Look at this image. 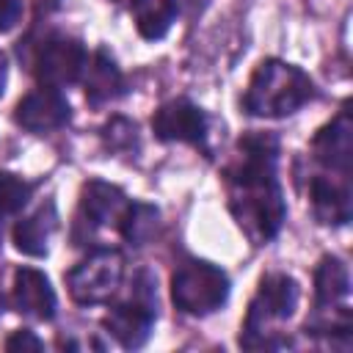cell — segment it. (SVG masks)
Masks as SVG:
<instances>
[{"label":"cell","instance_id":"cell-20","mask_svg":"<svg viewBox=\"0 0 353 353\" xmlns=\"http://www.w3.org/2000/svg\"><path fill=\"white\" fill-rule=\"evenodd\" d=\"M105 141L113 149H130V146H135V124H130L124 119H113L105 127Z\"/></svg>","mask_w":353,"mask_h":353},{"label":"cell","instance_id":"cell-8","mask_svg":"<svg viewBox=\"0 0 353 353\" xmlns=\"http://www.w3.org/2000/svg\"><path fill=\"white\" fill-rule=\"evenodd\" d=\"M69 119H72V108L66 97L58 88H47V85L25 94L14 110V121L22 130L36 132V135L61 130L63 124H69Z\"/></svg>","mask_w":353,"mask_h":353},{"label":"cell","instance_id":"cell-13","mask_svg":"<svg viewBox=\"0 0 353 353\" xmlns=\"http://www.w3.org/2000/svg\"><path fill=\"white\" fill-rule=\"evenodd\" d=\"M83 88H85V99L91 105H108V102H116L127 85H124V74L121 69L116 66V61L105 52V50H97L85 66H83Z\"/></svg>","mask_w":353,"mask_h":353},{"label":"cell","instance_id":"cell-2","mask_svg":"<svg viewBox=\"0 0 353 353\" xmlns=\"http://www.w3.org/2000/svg\"><path fill=\"white\" fill-rule=\"evenodd\" d=\"M312 97L314 83L303 69L279 58H268L254 69L243 97V108L245 113L259 119H281L303 108Z\"/></svg>","mask_w":353,"mask_h":353},{"label":"cell","instance_id":"cell-7","mask_svg":"<svg viewBox=\"0 0 353 353\" xmlns=\"http://www.w3.org/2000/svg\"><path fill=\"white\" fill-rule=\"evenodd\" d=\"M85 61H88V52H85L83 41L55 33V36H47L41 41L36 61H33V72H36L41 85L63 88V85L80 80Z\"/></svg>","mask_w":353,"mask_h":353},{"label":"cell","instance_id":"cell-18","mask_svg":"<svg viewBox=\"0 0 353 353\" xmlns=\"http://www.w3.org/2000/svg\"><path fill=\"white\" fill-rule=\"evenodd\" d=\"M160 226V210L152 207V204H143V201H130L121 223H119V232L127 243L132 245H143L154 237Z\"/></svg>","mask_w":353,"mask_h":353},{"label":"cell","instance_id":"cell-9","mask_svg":"<svg viewBox=\"0 0 353 353\" xmlns=\"http://www.w3.org/2000/svg\"><path fill=\"white\" fill-rule=\"evenodd\" d=\"M152 132L160 141L179 143H204L207 138V116L190 99H171L160 105L152 116Z\"/></svg>","mask_w":353,"mask_h":353},{"label":"cell","instance_id":"cell-10","mask_svg":"<svg viewBox=\"0 0 353 353\" xmlns=\"http://www.w3.org/2000/svg\"><path fill=\"white\" fill-rule=\"evenodd\" d=\"M14 306L19 314L30 317V320H52L55 309H58V298L55 290L50 284V279L36 270V268H19L14 273Z\"/></svg>","mask_w":353,"mask_h":353},{"label":"cell","instance_id":"cell-21","mask_svg":"<svg viewBox=\"0 0 353 353\" xmlns=\"http://www.w3.org/2000/svg\"><path fill=\"white\" fill-rule=\"evenodd\" d=\"M41 347H44V342H41L33 331H28V328L14 331V334L6 339V350H41Z\"/></svg>","mask_w":353,"mask_h":353},{"label":"cell","instance_id":"cell-22","mask_svg":"<svg viewBox=\"0 0 353 353\" xmlns=\"http://www.w3.org/2000/svg\"><path fill=\"white\" fill-rule=\"evenodd\" d=\"M22 17V6L19 0H0V33L11 30Z\"/></svg>","mask_w":353,"mask_h":353},{"label":"cell","instance_id":"cell-11","mask_svg":"<svg viewBox=\"0 0 353 353\" xmlns=\"http://www.w3.org/2000/svg\"><path fill=\"white\" fill-rule=\"evenodd\" d=\"M312 152L325 168L339 171L342 176L350 174V163H353V121H350L347 108L314 135Z\"/></svg>","mask_w":353,"mask_h":353},{"label":"cell","instance_id":"cell-19","mask_svg":"<svg viewBox=\"0 0 353 353\" xmlns=\"http://www.w3.org/2000/svg\"><path fill=\"white\" fill-rule=\"evenodd\" d=\"M30 199V185L11 174V171H0V218L19 212Z\"/></svg>","mask_w":353,"mask_h":353},{"label":"cell","instance_id":"cell-16","mask_svg":"<svg viewBox=\"0 0 353 353\" xmlns=\"http://www.w3.org/2000/svg\"><path fill=\"white\" fill-rule=\"evenodd\" d=\"M130 11L138 33L146 41H157L171 30L179 14V6L176 0H130Z\"/></svg>","mask_w":353,"mask_h":353},{"label":"cell","instance_id":"cell-14","mask_svg":"<svg viewBox=\"0 0 353 353\" xmlns=\"http://www.w3.org/2000/svg\"><path fill=\"white\" fill-rule=\"evenodd\" d=\"M55 229H58V212H55V204L47 201L33 215L22 218L14 226V245H17V251H22L28 256H47L50 237Z\"/></svg>","mask_w":353,"mask_h":353},{"label":"cell","instance_id":"cell-5","mask_svg":"<svg viewBox=\"0 0 353 353\" xmlns=\"http://www.w3.org/2000/svg\"><path fill=\"white\" fill-rule=\"evenodd\" d=\"M157 317V290H154V279L149 273H141L135 279V298L116 303L102 325L108 328V334L127 350H135L141 345H146L152 325Z\"/></svg>","mask_w":353,"mask_h":353},{"label":"cell","instance_id":"cell-6","mask_svg":"<svg viewBox=\"0 0 353 353\" xmlns=\"http://www.w3.org/2000/svg\"><path fill=\"white\" fill-rule=\"evenodd\" d=\"M121 279H124V256L116 248H97L66 273V287L77 303L94 306L110 301L121 287Z\"/></svg>","mask_w":353,"mask_h":353},{"label":"cell","instance_id":"cell-1","mask_svg":"<svg viewBox=\"0 0 353 353\" xmlns=\"http://www.w3.org/2000/svg\"><path fill=\"white\" fill-rule=\"evenodd\" d=\"M240 163L226 168V204L243 234L262 245L273 240L287 218L284 193L276 176L279 141L268 132L240 138Z\"/></svg>","mask_w":353,"mask_h":353},{"label":"cell","instance_id":"cell-17","mask_svg":"<svg viewBox=\"0 0 353 353\" xmlns=\"http://www.w3.org/2000/svg\"><path fill=\"white\" fill-rule=\"evenodd\" d=\"M350 292V273L347 265L336 256H323L314 270V298L317 306H334Z\"/></svg>","mask_w":353,"mask_h":353},{"label":"cell","instance_id":"cell-23","mask_svg":"<svg viewBox=\"0 0 353 353\" xmlns=\"http://www.w3.org/2000/svg\"><path fill=\"white\" fill-rule=\"evenodd\" d=\"M6 77H8V58H6V52L0 50V94H3V88H6Z\"/></svg>","mask_w":353,"mask_h":353},{"label":"cell","instance_id":"cell-15","mask_svg":"<svg viewBox=\"0 0 353 353\" xmlns=\"http://www.w3.org/2000/svg\"><path fill=\"white\" fill-rule=\"evenodd\" d=\"M309 199L314 207V215L320 223L331 226H345L350 221V190L345 182L328 179V176H314L309 185Z\"/></svg>","mask_w":353,"mask_h":353},{"label":"cell","instance_id":"cell-3","mask_svg":"<svg viewBox=\"0 0 353 353\" xmlns=\"http://www.w3.org/2000/svg\"><path fill=\"white\" fill-rule=\"evenodd\" d=\"M295 306H298V284L292 276H287V273L262 276L259 290L248 303L240 345L243 347H279V345H284L276 336L273 325L290 320Z\"/></svg>","mask_w":353,"mask_h":353},{"label":"cell","instance_id":"cell-12","mask_svg":"<svg viewBox=\"0 0 353 353\" xmlns=\"http://www.w3.org/2000/svg\"><path fill=\"white\" fill-rule=\"evenodd\" d=\"M130 201L121 188L102 182V179H88L80 193V215L91 221L94 226H116L121 223Z\"/></svg>","mask_w":353,"mask_h":353},{"label":"cell","instance_id":"cell-4","mask_svg":"<svg viewBox=\"0 0 353 353\" xmlns=\"http://www.w3.org/2000/svg\"><path fill=\"white\" fill-rule=\"evenodd\" d=\"M229 298V276L204 259L182 262L171 276V301L179 312L204 317L218 312Z\"/></svg>","mask_w":353,"mask_h":353}]
</instances>
